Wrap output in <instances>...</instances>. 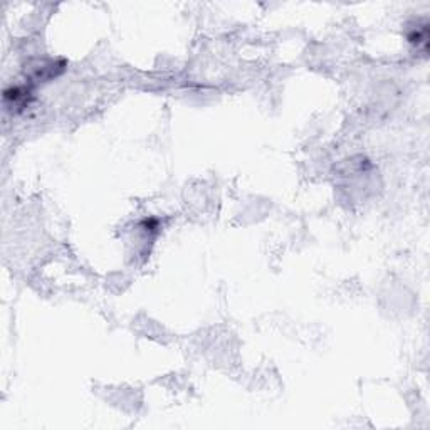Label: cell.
Segmentation results:
<instances>
[{
  "instance_id": "cell-1",
  "label": "cell",
  "mask_w": 430,
  "mask_h": 430,
  "mask_svg": "<svg viewBox=\"0 0 430 430\" xmlns=\"http://www.w3.org/2000/svg\"><path fill=\"white\" fill-rule=\"evenodd\" d=\"M409 40L412 44H417L419 45H424L427 49V40H429V29L427 25H422V27H417V30H414L412 34L409 35Z\"/></svg>"
}]
</instances>
